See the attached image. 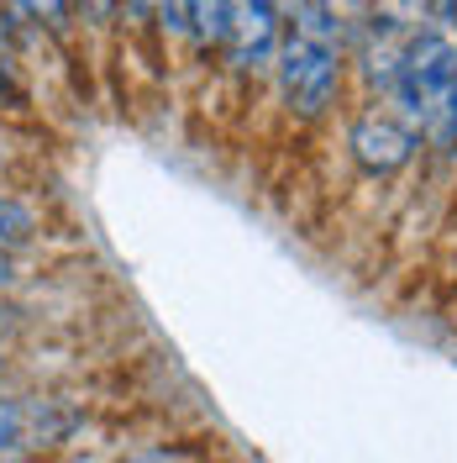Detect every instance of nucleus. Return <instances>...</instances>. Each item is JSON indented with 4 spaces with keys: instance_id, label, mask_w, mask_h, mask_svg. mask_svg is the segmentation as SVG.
I'll use <instances>...</instances> for the list:
<instances>
[{
    "instance_id": "f257e3e1",
    "label": "nucleus",
    "mask_w": 457,
    "mask_h": 463,
    "mask_svg": "<svg viewBox=\"0 0 457 463\" xmlns=\"http://www.w3.org/2000/svg\"><path fill=\"white\" fill-rule=\"evenodd\" d=\"M347 80V37L331 22V11L311 0L294 22H284L279 37V58H274V90L279 106L294 121H321L337 106Z\"/></svg>"
},
{
    "instance_id": "f03ea898",
    "label": "nucleus",
    "mask_w": 457,
    "mask_h": 463,
    "mask_svg": "<svg viewBox=\"0 0 457 463\" xmlns=\"http://www.w3.org/2000/svg\"><path fill=\"white\" fill-rule=\"evenodd\" d=\"M378 106L405 116L415 137L436 147L442 158L457 153V32H410L400 80Z\"/></svg>"
},
{
    "instance_id": "7ed1b4c3",
    "label": "nucleus",
    "mask_w": 457,
    "mask_h": 463,
    "mask_svg": "<svg viewBox=\"0 0 457 463\" xmlns=\"http://www.w3.org/2000/svg\"><path fill=\"white\" fill-rule=\"evenodd\" d=\"M279 37H284V16H279L268 0H227V43H221V63H227L231 80H242V85L274 80Z\"/></svg>"
},
{
    "instance_id": "20e7f679",
    "label": "nucleus",
    "mask_w": 457,
    "mask_h": 463,
    "mask_svg": "<svg viewBox=\"0 0 457 463\" xmlns=\"http://www.w3.org/2000/svg\"><path fill=\"white\" fill-rule=\"evenodd\" d=\"M347 147H352V158L363 164L368 174H400L410 158H415V127L395 116L389 106H368V111L352 121V132H347Z\"/></svg>"
},
{
    "instance_id": "39448f33",
    "label": "nucleus",
    "mask_w": 457,
    "mask_h": 463,
    "mask_svg": "<svg viewBox=\"0 0 457 463\" xmlns=\"http://www.w3.org/2000/svg\"><path fill=\"white\" fill-rule=\"evenodd\" d=\"M116 27L126 32L153 63H163L169 48H179L173 27V0H116Z\"/></svg>"
},
{
    "instance_id": "423d86ee",
    "label": "nucleus",
    "mask_w": 457,
    "mask_h": 463,
    "mask_svg": "<svg viewBox=\"0 0 457 463\" xmlns=\"http://www.w3.org/2000/svg\"><path fill=\"white\" fill-rule=\"evenodd\" d=\"M173 27H179V48L195 63L221 58V43H227V0H173Z\"/></svg>"
},
{
    "instance_id": "0eeeda50",
    "label": "nucleus",
    "mask_w": 457,
    "mask_h": 463,
    "mask_svg": "<svg viewBox=\"0 0 457 463\" xmlns=\"http://www.w3.org/2000/svg\"><path fill=\"white\" fill-rule=\"evenodd\" d=\"M405 32H457V0H400Z\"/></svg>"
},
{
    "instance_id": "6e6552de",
    "label": "nucleus",
    "mask_w": 457,
    "mask_h": 463,
    "mask_svg": "<svg viewBox=\"0 0 457 463\" xmlns=\"http://www.w3.org/2000/svg\"><path fill=\"white\" fill-rule=\"evenodd\" d=\"M32 232H37L32 205L16 201L11 190H0V248H5V253H11V248H22V242H32Z\"/></svg>"
},
{
    "instance_id": "1a4fd4ad",
    "label": "nucleus",
    "mask_w": 457,
    "mask_h": 463,
    "mask_svg": "<svg viewBox=\"0 0 457 463\" xmlns=\"http://www.w3.org/2000/svg\"><path fill=\"white\" fill-rule=\"evenodd\" d=\"M22 16H27L32 27L53 32V37H63V32L74 27V0H11Z\"/></svg>"
},
{
    "instance_id": "9d476101",
    "label": "nucleus",
    "mask_w": 457,
    "mask_h": 463,
    "mask_svg": "<svg viewBox=\"0 0 457 463\" xmlns=\"http://www.w3.org/2000/svg\"><path fill=\"white\" fill-rule=\"evenodd\" d=\"M74 16L95 32H111L116 27V0H74Z\"/></svg>"
},
{
    "instance_id": "9b49d317",
    "label": "nucleus",
    "mask_w": 457,
    "mask_h": 463,
    "mask_svg": "<svg viewBox=\"0 0 457 463\" xmlns=\"http://www.w3.org/2000/svg\"><path fill=\"white\" fill-rule=\"evenodd\" d=\"M22 427H27V416H22V405H16V401H0V453L22 442Z\"/></svg>"
},
{
    "instance_id": "f8f14e48",
    "label": "nucleus",
    "mask_w": 457,
    "mask_h": 463,
    "mask_svg": "<svg viewBox=\"0 0 457 463\" xmlns=\"http://www.w3.org/2000/svg\"><path fill=\"white\" fill-rule=\"evenodd\" d=\"M268 5H274V11H279V16H284V22H294V16H300V11H305V5H311V0H268Z\"/></svg>"
},
{
    "instance_id": "ddd939ff",
    "label": "nucleus",
    "mask_w": 457,
    "mask_h": 463,
    "mask_svg": "<svg viewBox=\"0 0 457 463\" xmlns=\"http://www.w3.org/2000/svg\"><path fill=\"white\" fill-rule=\"evenodd\" d=\"M126 463H190L184 453H137V458H126Z\"/></svg>"
},
{
    "instance_id": "4468645a",
    "label": "nucleus",
    "mask_w": 457,
    "mask_h": 463,
    "mask_svg": "<svg viewBox=\"0 0 457 463\" xmlns=\"http://www.w3.org/2000/svg\"><path fill=\"white\" fill-rule=\"evenodd\" d=\"M11 285V253H5V248H0V289Z\"/></svg>"
},
{
    "instance_id": "2eb2a0df",
    "label": "nucleus",
    "mask_w": 457,
    "mask_h": 463,
    "mask_svg": "<svg viewBox=\"0 0 457 463\" xmlns=\"http://www.w3.org/2000/svg\"><path fill=\"white\" fill-rule=\"evenodd\" d=\"M0 106H5V74H0Z\"/></svg>"
},
{
    "instance_id": "dca6fc26",
    "label": "nucleus",
    "mask_w": 457,
    "mask_h": 463,
    "mask_svg": "<svg viewBox=\"0 0 457 463\" xmlns=\"http://www.w3.org/2000/svg\"><path fill=\"white\" fill-rule=\"evenodd\" d=\"M0 463H5V458H0Z\"/></svg>"
}]
</instances>
